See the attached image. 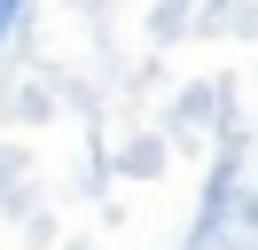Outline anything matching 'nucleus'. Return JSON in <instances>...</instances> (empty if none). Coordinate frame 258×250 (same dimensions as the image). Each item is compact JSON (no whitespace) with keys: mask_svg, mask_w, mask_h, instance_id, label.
Listing matches in <instances>:
<instances>
[{"mask_svg":"<svg viewBox=\"0 0 258 250\" xmlns=\"http://www.w3.org/2000/svg\"><path fill=\"white\" fill-rule=\"evenodd\" d=\"M16 16H24V0H0V39L16 31Z\"/></svg>","mask_w":258,"mask_h":250,"instance_id":"1","label":"nucleus"}]
</instances>
